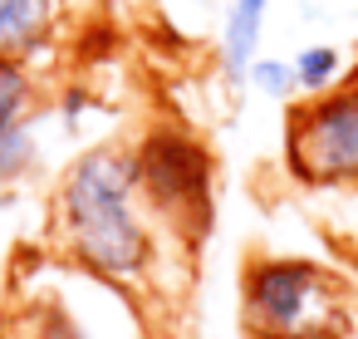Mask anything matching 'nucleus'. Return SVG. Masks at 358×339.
<instances>
[{"label":"nucleus","instance_id":"f257e3e1","mask_svg":"<svg viewBox=\"0 0 358 339\" xmlns=\"http://www.w3.org/2000/svg\"><path fill=\"white\" fill-rule=\"evenodd\" d=\"M138 187V158L113 148L84 153L59 182V231L69 256L103 280H133L152 256V241L133 212Z\"/></svg>","mask_w":358,"mask_h":339},{"label":"nucleus","instance_id":"f03ea898","mask_svg":"<svg viewBox=\"0 0 358 339\" xmlns=\"http://www.w3.org/2000/svg\"><path fill=\"white\" fill-rule=\"evenodd\" d=\"M245 324L255 339H343L348 295L314 261H255L245 270Z\"/></svg>","mask_w":358,"mask_h":339},{"label":"nucleus","instance_id":"7ed1b4c3","mask_svg":"<svg viewBox=\"0 0 358 339\" xmlns=\"http://www.w3.org/2000/svg\"><path fill=\"white\" fill-rule=\"evenodd\" d=\"M285 158L304 187H358V79L289 113Z\"/></svg>","mask_w":358,"mask_h":339},{"label":"nucleus","instance_id":"20e7f679","mask_svg":"<svg viewBox=\"0 0 358 339\" xmlns=\"http://www.w3.org/2000/svg\"><path fill=\"white\" fill-rule=\"evenodd\" d=\"M138 182L148 187V197L162 212H172L182 221L187 216L192 221L206 216V182H211V172H206L201 148L192 138H182V133H157V138L143 143V153H138Z\"/></svg>","mask_w":358,"mask_h":339},{"label":"nucleus","instance_id":"39448f33","mask_svg":"<svg viewBox=\"0 0 358 339\" xmlns=\"http://www.w3.org/2000/svg\"><path fill=\"white\" fill-rule=\"evenodd\" d=\"M30 104V79L15 60H0V177H15L30 162V138L20 128Z\"/></svg>","mask_w":358,"mask_h":339},{"label":"nucleus","instance_id":"423d86ee","mask_svg":"<svg viewBox=\"0 0 358 339\" xmlns=\"http://www.w3.org/2000/svg\"><path fill=\"white\" fill-rule=\"evenodd\" d=\"M55 0H0V60H20L50 40Z\"/></svg>","mask_w":358,"mask_h":339},{"label":"nucleus","instance_id":"0eeeda50","mask_svg":"<svg viewBox=\"0 0 358 339\" xmlns=\"http://www.w3.org/2000/svg\"><path fill=\"white\" fill-rule=\"evenodd\" d=\"M265 11H270V0H236V6H231V15H226V40H221V55H226V74H231V79L250 74L260 30H265Z\"/></svg>","mask_w":358,"mask_h":339},{"label":"nucleus","instance_id":"6e6552de","mask_svg":"<svg viewBox=\"0 0 358 339\" xmlns=\"http://www.w3.org/2000/svg\"><path fill=\"white\" fill-rule=\"evenodd\" d=\"M294 84H299V94H329L334 84H338V69H343V55L334 50V45H309V50H299L294 60Z\"/></svg>","mask_w":358,"mask_h":339},{"label":"nucleus","instance_id":"1a4fd4ad","mask_svg":"<svg viewBox=\"0 0 358 339\" xmlns=\"http://www.w3.org/2000/svg\"><path fill=\"white\" fill-rule=\"evenodd\" d=\"M250 79H255V89H265L270 99H289V94H299V84H294V64H285V60H255V64H250Z\"/></svg>","mask_w":358,"mask_h":339},{"label":"nucleus","instance_id":"9d476101","mask_svg":"<svg viewBox=\"0 0 358 339\" xmlns=\"http://www.w3.org/2000/svg\"><path fill=\"white\" fill-rule=\"evenodd\" d=\"M30 339H84V334H79V329H74V324H69V319H64V314L55 310V314L45 319V329H35Z\"/></svg>","mask_w":358,"mask_h":339}]
</instances>
